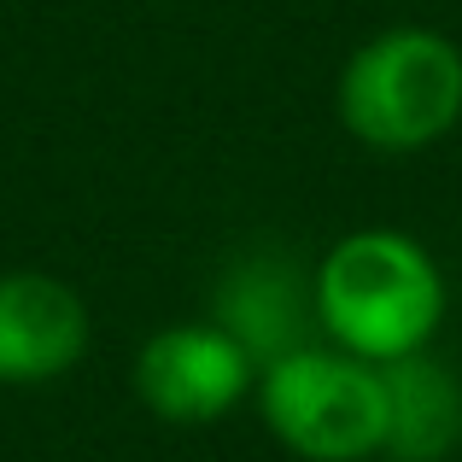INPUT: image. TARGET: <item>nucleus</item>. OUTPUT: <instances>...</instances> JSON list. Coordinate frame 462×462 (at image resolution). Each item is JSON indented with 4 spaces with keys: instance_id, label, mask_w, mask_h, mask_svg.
Listing matches in <instances>:
<instances>
[{
    "instance_id": "f257e3e1",
    "label": "nucleus",
    "mask_w": 462,
    "mask_h": 462,
    "mask_svg": "<svg viewBox=\"0 0 462 462\" xmlns=\"http://www.w3.org/2000/svg\"><path fill=\"white\" fill-rule=\"evenodd\" d=\"M316 328L363 363L428 351L445 322V275L421 240L398 228H357L334 240L310 275Z\"/></svg>"
},
{
    "instance_id": "f03ea898",
    "label": "nucleus",
    "mask_w": 462,
    "mask_h": 462,
    "mask_svg": "<svg viewBox=\"0 0 462 462\" xmlns=\"http://www.w3.org/2000/svg\"><path fill=\"white\" fill-rule=\"evenodd\" d=\"M339 124L374 152H428L462 124V47L428 23L369 35L339 70Z\"/></svg>"
},
{
    "instance_id": "7ed1b4c3",
    "label": "nucleus",
    "mask_w": 462,
    "mask_h": 462,
    "mask_svg": "<svg viewBox=\"0 0 462 462\" xmlns=\"http://www.w3.org/2000/svg\"><path fill=\"white\" fill-rule=\"evenodd\" d=\"M258 410L263 428L305 462H369L386 445L381 363H363L339 346H299L263 363Z\"/></svg>"
},
{
    "instance_id": "20e7f679",
    "label": "nucleus",
    "mask_w": 462,
    "mask_h": 462,
    "mask_svg": "<svg viewBox=\"0 0 462 462\" xmlns=\"http://www.w3.org/2000/svg\"><path fill=\"white\" fill-rule=\"evenodd\" d=\"M252 369L258 363L217 322H176V328H158L147 346H141L135 393L158 421L205 428V421H223L246 398Z\"/></svg>"
},
{
    "instance_id": "39448f33",
    "label": "nucleus",
    "mask_w": 462,
    "mask_h": 462,
    "mask_svg": "<svg viewBox=\"0 0 462 462\" xmlns=\"http://www.w3.org/2000/svg\"><path fill=\"white\" fill-rule=\"evenodd\" d=\"M82 351H88V310L65 282L35 270L0 275V381H59L82 363Z\"/></svg>"
},
{
    "instance_id": "423d86ee",
    "label": "nucleus",
    "mask_w": 462,
    "mask_h": 462,
    "mask_svg": "<svg viewBox=\"0 0 462 462\" xmlns=\"http://www.w3.org/2000/svg\"><path fill=\"white\" fill-rule=\"evenodd\" d=\"M217 328L240 339L252 363H275L287 351L310 346L316 328V299H310V275L282 252H252L217 287Z\"/></svg>"
},
{
    "instance_id": "0eeeda50",
    "label": "nucleus",
    "mask_w": 462,
    "mask_h": 462,
    "mask_svg": "<svg viewBox=\"0 0 462 462\" xmlns=\"http://www.w3.org/2000/svg\"><path fill=\"white\" fill-rule=\"evenodd\" d=\"M386 381V445L393 462H445L462 445V381L428 351L381 363Z\"/></svg>"
}]
</instances>
